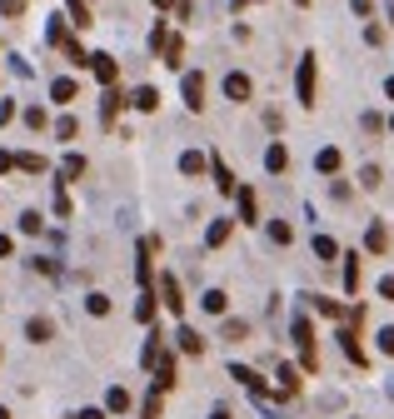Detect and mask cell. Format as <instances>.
I'll list each match as a JSON object with an SVG mask.
<instances>
[{"instance_id": "cell-48", "label": "cell", "mask_w": 394, "mask_h": 419, "mask_svg": "<svg viewBox=\"0 0 394 419\" xmlns=\"http://www.w3.org/2000/svg\"><path fill=\"white\" fill-rule=\"evenodd\" d=\"M75 419H105V409H80Z\"/></svg>"}, {"instance_id": "cell-49", "label": "cell", "mask_w": 394, "mask_h": 419, "mask_svg": "<svg viewBox=\"0 0 394 419\" xmlns=\"http://www.w3.org/2000/svg\"><path fill=\"white\" fill-rule=\"evenodd\" d=\"M210 419H230V409H215V414H210Z\"/></svg>"}, {"instance_id": "cell-22", "label": "cell", "mask_w": 394, "mask_h": 419, "mask_svg": "<svg viewBox=\"0 0 394 419\" xmlns=\"http://www.w3.org/2000/svg\"><path fill=\"white\" fill-rule=\"evenodd\" d=\"M309 305H315L324 320H344V305H335V300H324V295H309Z\"/></svg>"}, {"instance_id": "cell-7", "label": "cell", "mask_w": 394, "mask_h": 419, "mask_svg": "<svg viewBox=\"0 0 394 419\" xmlns=\"http://www.w3.org/2000/svg\"><path fill=\"white\" fill-rule=\"evenodd\" d=\"M250 90H255V85H250V75H240V70H235V75H225V100H250Z\"/></svg>"}, {"instance_id": "cell-5", "label": "cell", "mask_w": 394, "mask_h": 419, "mask_svg": "<svg viewBox=\"0 0 394 419\" xmlns=\"http://www.w3.org/2000/svg\"><path fill=\"white\" fill-rule=\"evenodd\" d=\"M230 380H240L245 389H250V394H255V400H265V394H269V389H265V380H260V374H255V369H245V365H230Z\"/></svg>"}, {"instance_id": "cell-30", "label": "cell", "mask_w": 394, "mask_h": 419, "mask_svg": "<svg viewBox=\"0 0 394 419\" xmlns=\"http://www.w3.org/2000/svg\"><path fill=\"white\" fill-rule=\"evenodd\" d=\"M364 245L375 249V255H384V245H389V235H384V225H369V235H364Z\"/></svg>"}, {"instance_id": "cell-37", "label": "cell", "mask_w": 394, "mask_h": 419, "mask_svg": "<svg viewBox=\"0 0 394 419\" xmlns=\"http://www.w3.org/2000/svg\"><path fill=\"white\" fill-rule=\"evenodd\" d=\"M20 229H25V235H40L45 225H40V215H35V210H25V215H20Z\"/></svg>"}, {"instance_id": "cell-36", "label": "cell", "mask_w": 394, "mask_h": 419, "mask_svg": "<svg viewBox=\"0 0 394 419\" xmlns=\"http://www.w3.org/2000/svg\"><path fill=\"white\" fill-rule=\"evenodd\" d=\"M25 6H30V0H0V15L15 20V15H25Z\"/></svg>"}, {"instance_id": "cell-56", "label": "cell", "mask_w": 394, "mask_h": 419, "mask_svg": "<svg viewBox=\"0 0 394 419\" xmlns=\"http://www.w3.org/2000/svg\"><path fill=\"white\" fill-rule=\"evenodd\" d=\"M389 130H394V120H389Z\"/></svg>"}, {"instance_id": "cell-33", "label": "cell", "mask_w": 394, "mask_h": 419, "mask_svg": "<svg viewBox=\"0 0 394 419\" xmlns=\"http://www.w3.org/2000/svg\"><path fill=\"white\" fill-rule=\"evenodd\" d=\"M380 165H364V170H360V185H364V190H380Z\"/></svg>"}, {"instance_id": "cell-26", "label": "cell", "mask_w": 394, "mask_h": 419, "mask_svg": "<svg viewBox=\"0 0 394 419\" xmlns=\"http://www.w3.org/2000/svg\"><path fill=\"white\" fill-rule=\"evenodd\" d=\"M15 165H20V170H25V175H40V170H45V155L25 150V155H15Z\"/></svg>"}, {"instance_id": "cell-4", "label": "cell", "mask_w": 394, "mask_h": 419, "mask_svg": "<svg viewBox=\"0 0 394 419\" xmlns=\"http://www.w3.org/2000/svg\"><path fill=\"white\" fill-rule=\"evenodd\" d=\"M160 300L170 314H185V295H180V280L175 275H160Z\"/></svg>"}, {"instance_id": "cell-44", "label": "cell", "mask_w": 394, "mask_h": 419, "mask_svg": "<svg viewBox=\"0 0 394 419\" xmlns=\"http://www.w3.org/2000/svg\"><path fill=\"white\" fill-rule=\"evenodd\" d=\"M10 120H15V105H10V100H0V125H10Z\"/></svg>"}, {"instance_id": "cell-1", "label": "cell", "mask_w": 394, "mask_h": 419, "mask_svg": "<svg viewBox=\"0 0 394 419\" xmlns=\"http://www.w3.org/2000/svg\"><path fill=\"white\" fill-rule=\"evenodd\" d=\"M289 334H295V345H300V365H304V369H320V354H315V325H309L304 314H295V320H289Z\"/></svg>"}, {"instance_id": "cell-46", "label": "cell", "mask_w": 394, "mask_h": 419, "mask_svg": "<svg viewBox=\"0 0 394 419\" xmlns=\"http://www.w3.org/2000/svg\"><path fill=\"white\" fill-rule=\"evenodd\" d=\"M6 255H15V240H10V235H0V260H6Z\"/></svg>"}, {"instance_id": "cell-42", "label": "cell", "mask_w": 394, "mask_h": 419, "mask_svg": "<svg viewBox=\"0 0 394 419\" xmlns=\"http://www.w3.org/2000/svg\"><path fill=\"white\" fill-rule=\"evenodd\" d=\"M380 295H384V300L394 305V275H384V280H380Z\"/></svg>"}, {"instance_id": "cell-19", "label": "cell", "mask_w": 394, "mask_h": 419, "mask_svg": "<svg viewBox=\"0 0 394 419\" xmlns=\"http://www.w3.org/2000/svg\"><path fill=\"white\" fill-rule=\"evenodd\" d=\"M225 240H230V220H215L210 229H205V245H210V249H220Z\"/></svg>"}, {"instance_id": "cell-13", "label": "cell", "mask_w": 394, "mask_h": 419, "mask_svg": "<svg viewBox=\"0 0 394 419\" xmlns=\"http://www.w3.org/2000/svg\"><path fill=\"white\" fill-rule=\"evenodd\" d=\"M315 170H320V175H335V170H340V150H335V145H324V150L315 155Z\"/></svg>"}, {"instance_id": "cell-54", "label": "cell", "mask_w": 394, "mask_h": 419, "mask_svg": "<svg viewBox=\"0 0 394 419\" xmlns=\"http://www.w3.org/2000/svg\"><path fill=\"white\" fill-rule=\"evenodd\" d=\"M389 15H394V0H389Z\"/></svg>"}, {"instance_id": "cell-23", "label": "cell", "mask_w": 394, "mask_h": 419, "mask_svg": "<svg viewBox=\"0 0 394 419\" xmlns=\"http://www.w3.org/2000/svg\"><path fill=\"white\" fill-rule=\"evenodd\" d=\"M125 409H130V394H125V389L115 385V389L105 394V414H125Z\"/></svg>"}, {"instance_id": "cell-28", "label": "cell", "mask_w": 394, "mask_h": 419, "mask_svg": "<svg viewBox=\"0 0 394 419\" xmlns=\"http://www.w3.org/2000/svg\"><path fill=\"white\" fill-rule=\"evenodd\" d=\"M205 314H225V305H230V300H225V289H205Z\"/></svg>"}, {"instance_id": "cell-29", "label": "cell", "mask_w": 394, "mask_h": 419, "mask_svg": "<svg viewBox=\"0 0 394 419\" xmlns=\"http://www.w3.org/2000/svg\"><path fill=\"white\" fill-rule=\"evenodd\" d=\"M175 340H180V349H185V354H205V340H200L195 329H180Z\"/></svg>"}, {"instance_id": "cell-9", "label": "cell", "mask_w": 394, "mask_h": 419, "mask_svg": "<svg viewBox=\"0 0 394 419\" xmlns=\"http://www.w3.org/2000/svg\"><path fill=\"white\" fill-rule=\"evenodd\" d=\"M25 334H30V345H50L55 340V325L45 320V314H35V320L25 325Z\"/></svg>"}, {"instance_id": "cell-41", "label": "cell", "mask_w": 394, "mask_h": 419, "mask_svg": "<svg viewBox=\"0 0 394 419\" xmlns=\"http://www.w3.org/2000/svg\"><path fill=\"white\" fill-rule=\"evenodd\" d=\"M145 419H160V389L150 394V400H145Z\"/></svg>"}, {"instance_id": "cell-2", "label": "cell", "mask_w": 394, "mask_h": 419, "mask_svg": "<svg viewBox=\"0 0 394 419\" xmlns=\"http://www.w3.org/2000/svg\"><path fill=\"white\" fill-rule=\"evenodd\" d=\"M315 55H300V75H295V90H300V105H315Z\"/></svg>"}, {"instance_id": "cell-45", "label": "cell", "mask_w": 394, "mask_h": 419, "mask_svg": "<svg viewBox=\"0 0 394 419\" xmlns=\"http://www.w3.org/2000/svg\"><path fill=\"white\" fill-rule=\"evenodd\" d=\"M6 170H15V155H10V150H0V175H6Z\"/></svg>"}, {"instance_id": "cell-27", "label": "cell", "mask_w": 394, "mask_h": 419, "mask_svg": "<svg viewBox=\"0 0 394 419\" xmlns=\"http://www.w3.org/2000/svg\"><path fill=\"white\" fill-rule=\"evenodd\" d=\"M120 105H125V100H120V95H115V90H110V95H105V100H100V125H110V120H115V115H120Z\"/></svg>"}, {"instance_id": "cell-31", "label": "cell", "mask_w": 394, "mask_h": 419, "mask_svg": "<svg viewBox=\"0 0 394 419\" xmlns=\"http://www.w3.org/2000/svg\"><path fill=\"white\" fill-rule=\"evenodd\" d=\"M315 255H320V260L329 265V260H335V255H340V245H335V240H329V235H315Z\"/></svg>"}, {"instance_id": "cell-24", "label": "cell", "mask_w": 394, "mask_h": 419, "mask_svg": "<svg viewBox=\"0 0 394 419\" xmlns=\"http://www.w3.org/2000/svg\"><path fill=\"white\" fill-rule=\"evenodd\" d=\"M344 289L349 295L360 289V255H344Z\"/></svg>"}, {"instance_id": "cell-51", "label": "cell", "mask_w": 394, "mask_h": 419, "mask_svg": "<svg viewBox=\"0 0 394 419\" xmlns=\"http://www.w3.org/2000/svg\"><path fill=\"white\" fill-rule=\"evenodd\" d=\"M245 6H255V0H235V10H245Z\"/></svg>"}, {"instance_id": "cell-53", "label": "cell", "mask_w": 394, "mask_h": 419, "mask_svg": "<svg viewBox=\"0 0 394 419\" xmlns=\"http://www.w3.org/2000/svg\"><path fill=\"white\" fill-rule=\"evenodd\" d=\"M0 419H10V409H6V405H0Z\"/></svg>"}, {"instance_id": "cell-11", "label": "cell", "mask_w": 394, "mask_h": 419, "mask_svg": "<svg viewBox=\"0 0 394 419\" xmlns=\"http://www.w3.org/2000/svg\"><path fill=\"white\" fill-rule=\"evenodd\" d=\"M130 105H135V110H145V115H150V110H160V90H155V85H140V90L130 95Z\"/></svg>"}, {"instance_id": "cell-40", "label": "cell", "mask_w": 394, "mask_h": 419, "mask_svg": "<svg viewBox=\"0 0 394 419\" xmlns=\"http://www.w3.org/2000/svg\"><path fill=\"white\" fill-rule=\"evenodd\" d=\"M25 125H30V130H40V125H45V110H40V105H30V110H25Z\"/></svg>"}, {"instance_id": "cell-6", "label": "cell", "mask_w": 394, "mask_h": 419, "mask_svg": "<svg viewBox=\"0 0 394 419\" xmlns=\"http://www.w3.org/2000/svg\"><path fill=\"white\" fill-rule=\"evenodd\" d=\"M90 70H95V80H100V85H115V75H120V65H115V60L110 55H90Z\"/></svg>"}, {"instance_id": "cell-14", "label": "cell", "mask_w": 394, "mask_h": 419, "mask_svg": "<svg viewBox=\"0 0 394 419\" xmlns=\"http://www.w3.org/2000/svg\"><path fill=\"white\" fill-rule=\"evenodd\" d=\"M160 55H165V65H170V70H180V60H185V40H180V35H170Z\"/></svg>"}, {"instance_id": "cell-12", "label": "cell", "mask_w": 394, "mask_h": 419, "mask_svg": "<svg viewBox=\"0 0 394 419\" xmlns=\"http://www.w3.org/2000/svg\"><path fill=\"white\" fill-rule=\"evenodd\" d=\"M240 220H245V225H260V200H255V190H240Z\"/></svg>"}, {"instance_id": "cell-35", "label": "cell", "mask_w": 394, "mask_h": 419, "mask_svg": "<svg viewBox=\"0 0 394 419\" xmlns=\"http://www.w3.org/2000/svg\"><path fill=\"white\" fill-rule=\"evenodd\" d=\"M85 309H90V314H100V320H105V314H110V300H105V295H85Z\"/></svg>"}, {"instance_id": "cell-10", "label": "cell", "mask_w": 394, "mask_h": 419, "mask_svg": "<svg viewBox=\"0 0 394 419\" xmlns=\"http://www.w3.org/2000/svg\"><path fill=\"white\" fill-rule=\"evenodd\" d=\"M340 345H344V354H349V360H355V365H360V369H364V365H369V354H364V349H360V334H355V329H340Z\"/></svg>"}, {"instance_id": "cell-52", "label": "cell", "mask_w": 394, "mask_h": 419, "mask_svg": "<svg viewBox=\"0 0 394 419\" xmlns=\"http://www.w3.org/2000/svg\"><path fill=\"white\" fill-rule=\"evenodd\" d=\"M384 95H389V100H394V80H389V85H384Z\"/></svg>"}, {"instance_id": "cell-43", "label": "cell", "mask_w": 394, "mask_h": 419, "mask_svg": "<svg viewBox=\"0 0 394 419\" xmlns=\"http://www.w3.org/2000/svg\"><path fill=\"white\" fill-rule=\"evenodd\" d=\"M380 349H384V354H394V329H380Z\"/></svg>"}, {"instance_id": "cell-55", "label": "cell", "mask_w": 394, "mask_h": 419, "mask_svg": "<svg viewBox=\"0 0 394 419\" xmlns=\"http://www.w3.org/2000/svg\"><path fill=\"white\" fill-rule=\"evenodd\" d=\"M300 6H309V0H300Z\"/></svg>"}, {"instance_id": "cell-38", "label": "cell", "mask_w": 394, "mask_h": 419, "mask_svg": "<svg viewBox=\"0 0 394 419\" xmlns=\"http://www.w3.org/2000/svg\"><path fill=\"white\" fill-rule=\"evenodd\" d=\"M55 135L70 140V135H75V115H60V120H55Z\"/></svg>"}, {"instance_id": "cell-8", "label": "cell", "mask_w": 394, "mask_h": 419, "mask_svg": "<svg viewBox=\"0 0 394 419\" xmlns=\"http://www.w3.org/2000/svg\"><path fill=\"white\" fill-rule=\"evenodd\" d=\"M265 170H269V175H284V170H289V150H284L280 140L265 150Z\"/></svg>"}, {"instance_id": "cell-50", "label": "cell", "mask_w": 394, "mask_h": 419, "mask_svg": "<svg viewBox=\"0 0 394 419\" xmlns=\"http://www.w3.org/2000/svg\"><path fill=\"white\" fill-rule=\"evenodd\" d=\"M155 6H160V10H170V6H175V0H155Z\"/></svg>"}, {"instance_id": "cell-21", "label": "cell", "mask_w": 394, "mask_h": 419, "mask_svg": "<svg viewBox=\"0 0 394 419\" xmlns=\"http://www.w3.org/2000/svg\"><path fill=\"white\" fill-rule=\"evenodd\" d=\"M205 165H210V160H205L200 150H185V155H180V170H185V175H205Z\"/></svg>"}, {"instance_id": "cell-15", "label": "cell", "mask_w": 394, "mask_h": 419, "mask_svg": "<svg viewBox=\"0 0 394 419\" xmlns=\"http://www.w3.org/2000/svg\"><path fill=\"white\" fill-rule=\"evenodd\" d=\"M75 90H80V85H75L70 75H55V85H50V95H55L60 105H70V100H75Z\"/></svg>"}, {"instance_id": "cell-17", "label": "cell", "mask_w": 394, "mask_h": 419, "mask_svg": "<svg viewBox=\"0 0 394 419\" xmlns=\"http://www.w3.org/2000/svg\"><path fill=\"white\" fill-rule=\"evenodd\" d=\"M135 320H140V325H150V320H155V295H150V289H140V300H135Z\"/></svg>"}, {"instance_id": "cell-47", "label": "cell", "mask_w": 394, "mask_h": 419, "mask_svg": "<svg viewBox=\"0 0 394 419\" xmlns=\"http://www.w3.org/2000/svg\"><path fill=\"white\" fill-rule=\"evenodd\" d=\"M355 15H375V0H355Z\"/></svg>"}, {"instance_id": "cell-18", "label": "cell", "mask_w": 394, "mask_h": 419, "mask_svg": "<svg viewBox=\"0 0 394 419\" xmlns=\"http://www.w3.org/2000/svg\"><path fill=\"white\" fill-rule=\"evenodd\" d=\"M215 165V185H220V195H235V175H230V165L225 160H210Z\"/></svg>"}, {"instance_id": "cell-39", "label": "cell", "mask_w": 394, "mask_h": 419, "mask_svg": "<svg viewBox=\"0 0 394 419\" xmlns=\"http://www.w3.org/2000/svg\"><path fill=\"white\" fill-rule=\"evenodd\" d=\"M55 215H60V220H65V215H70V195H65V190H60V185H55Z\"/></svg>"}, {"instance_id": "cell-25", "label": "cell", "mask_w": 394, "mask_h": 419, "mask_svg": "<svg viewBox=\"0 0 394 419\" xmlns=\"http://www.w3.org/2000/svg\"><path fill=\"white\" fill-rule=\"evenodd\" d=\"M160 360H165V354H160V334H150V345L140 349V365H145V369H155Z\"/></svg>"}, {"instance_id": "cell-3", "label": "cell", "mask_w": 394, "mask_h": 419, "mask_svg": "<svg viewBox=\"0 0 394 419\" xmlns=\"http://www.w3.org/2000/svg\"><path fill=\"white\" fill-rule=\"evenodd\" d=\"M185 110H205V75L200 70H185Z\"/></svg>"}, {"instance_id": "cell-16", "label": "cell", "mask_w": 394, "mask_h": 419, "mask_svg": "<svg viewBox=\"0 0 394 419\" xmlns=\"http://www.w3.org/2000/svg\"><path fill=\"white\" fill-rule=\"evenodd\" d=\"M85 175V155H65L60 160V180H80Z\"/></svg>"}, {"instance_id": "cell-32", "label": "cell", "mask_w": 394, "mask_h": 419, "mask_svg": "<svg viewBox=\"0 0 394 419\" xmlns=\"http://www.w3.org/2000/svg\"><path fill=\"white\" fill-rule=\"evenodd\" d=\"M269 240H275V245H289V240H295V229H289L284 220H269Z\"/></svg>"}, {"instance_id": "cell-34", "label": "cell", "mask_w": 394, "mask_h": 419, "mask_svg": "<svg viewBox=\"0 0 394 419\" xmlns=\"http://www.w3.org/2000/svg\"><path fill=\"white\" fill-rule=\"evenodd\" d=\"M225 340H245V334H250V325H245V320H225Z\"/></svg>"}, {"instance_id": "cell-20", "label": "cell", "mask_w": 394, "mask_h": 419, "mask_svg": "<svg viewBox=\"0 0 394 419\" xmlns=\"http://www.w3.org/2000/svg\"><path fill=\"white\" fill-rule=\"evenodd\" d=\"M280 394H284V400H295V394H300V374L289 369V365H280Z\"/></svg>"}]
</instances>
